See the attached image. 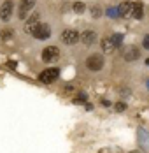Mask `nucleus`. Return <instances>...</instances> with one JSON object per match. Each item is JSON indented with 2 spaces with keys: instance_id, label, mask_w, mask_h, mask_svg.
<instances>
[{
  "instance_id": "obj_4",
  "label": "nucleus",
  "mask_w": 149,
  "mask_h": 153,
  "mask_svg": "<svg viewBox=\"0 0 149 153\" xmlns=\"http://www.w3.org/2000/svg\"><path fill=\"white\" fill-rule=\"evenodd\" d=\"M58 58H60V49L56 46H47L42 51V60L44 62H49L51 63V62H56Z\"/></svg>"
},
{
  "instance_id": "obj_8",
  "label": "nucleus",
  "mask_w": 149,
  "mask_h": 153,
  "mask_svg": "<svg viewBox=\"0 0 149 153\" xmlns=\"http://www.w3.org/2000/svg\"><path fill=\"white\" fill-rule=\"evenodd\" d=\"M33 5H35V0H21V4H19V11H18L19 18H27L28 13L33 9Z\"/></svg>"
},
{
  "instance_id": "obj_17",
  "label": "nucleus",
  "mask_w": 149,
  "mask_h": 153,
  "mask_svg": "<svg viewBox=\"0 0 149 153\" xmlns=\"http://www.w3.org/2000/svg\"><path fill=\"white\" fill-rule=\"evenodd\" d=\"M91 16H93V18H100V16H102V9H100L98 5H93V7H91Z\"/></svg>"
},
{
  "instance_id": "obj_22",
  "label": "nucleus",
  "mask_w": 149,
  "mask_h": 153,
  "mask_svg": "<svg viewBox=\"0 0 149 153\" xmlns=\"http://www.w3.org/2000/svg\"><path fill=\"white\" fill-rule=\"evenodd\" d=\"M144 48H146V49H149V33L144 37Z\"/></svg>"
},
{
  "instance_id": "obj_9",
  "label": "nucleus",
  "mask_w": 149,
  "mask_h": 153,
  "mask_svg": "<svg viewBox=\"0 0 149 153\" xmlns=\"http://www.w3.org/2000/svg\"><path fill=\"white\" fill-rule=\"evenodd\" d=\"M79 41H81L84 46H91V44H95V41H97V33L93 30H84L79 35Z\"/></svg>"
},
{
  "instance_id": "obj_16",
  "label": "nucleus",
  "mask_w": 149,
  "mask_h": 153,
  "mask_svg": "<svg viewBox=\"0 0 149 153\" xmlns=\"http://www.w3.org/2000/svg\"><path fill=\"white\" fill-rule=\"evenodd\" d=\"M84 11H86V5H84L83 2H75L74 4V13L81 14V13H84Z\"/></svg>"
},
{
  "instance_id": "obj_11",
  "label": "nucleus",
  "mask_w": 149,
  "mask_h": 153,
  "mask_svg": "<svg viewBox=\"0 0 149 153\" xmlns=\"http://www.w3.org/2000/svg\"><path fill=\"white\" fill-rule=\"evenodd\" d=\"M118 11H119V16H121V18H128V16H132L134 4H132V2H123L118 7Z\"/></svg>"
},
{
  "instance_id": "obj_15",
  "label": "nucleus",
  "mask_w": 149,
  "mask_h": 153,
  "mask_svg": "<svg viewBox=\"0 0 149 153\" xmlns=\"http://www.w3.org/2000/svg\"><path fill=\"white\" fill-rule=\"evenodd\" d=\"M111 41H112L114 48H118V46H121V42H123V35H121V33H114V35L111 37Z\"/></svg>"
},
{
  "instance_id": "obj_14",
  "label": "nucleus",
  "mask_w": 149,
  "mask_h": 153,
  "mask_svg": "<svg viewBox=\"0 0 149 153\" xmlns=\"http://www.w3.org/2000/svg\"><path fill=\"white\" fill-rule=\"evenodd\" d=\"M14 37V30L13 28H4V30L0 32V39L2 41H11Z\"/></svg>"
},
{
  "instance_id": "obj_23",
  "label": "nucleus",
  "mask_w": 149,
  "mask_h": 153,
  "mask_svg": "<svg viewBox=\"0 0 149 153\" xmlns=\"http://www.w3.org/2000/svg\"><path fill=\"white\" fill-rule=\"evenodd\" d=\"M146 63H148V65H149V58H146Z\"/></svg>"
},
{
  "instance_id": "obj_20",
  "label": "nucleus",
  "mask_w": 149,
  "mask_h": 153,
  "mask_svg": "<svg viewBox=\"0 0 149 153\" xmlns=\"http://www.w3.org/2000/svg\"><path fill=\"white\" fill-rule=\"evenodd\" d=\"M98 153H119L118 148H102Z\"/></svg>"
},
{
  "instance_id": "obj_5",
  "label": "nucleus",
  "mask_w": 149,
  "mask_h": 153,
  "mask_svg": "<svg viewBox=\"0 0 149 153\" xmlns=\"http://www.w3.org/2000/svg\"><path fill=\"white\" fill-rule=\"evenodd\" d=\"M35 39H41V41H44V39H47L49 35H51V27L49 25H46V23H39L37 25V28H35V32L32 33Z\"/></svg>"
},
{
  "instance_id": "obj_21",
  "label": "nucleus",
  "mask_w": 149,
  "mask_h": 153,
  "mask_svg": "<svg viewBox=\"0 0 149 153\" xmlns=\"http://www.w3.org/2000/svg\"><path fill=\"white\" fill-rule=\"evenodd\" d=\"M114 109H116V111H119V113H121V111H125V109H126V106H125L123 102H118V104L114 106Z\"/></svg>"
},
{
  "instance_id": "obj_13",
  "label": "nucleus",
  "mask_w": 149,
  "mask_h": 153,
  "mask_svg": "<svg viewBox=\"0 0 149 153\" xmlns=\"http://www.w3.org/2000/svg\"><path fill=\"white\" fill-rule=\"evenodd\" d=\"M132 16L137 18V19H142V16H144V7H142V4H134V11H132Z\"/></svg>"
},
{
  "instance_id": "obj_12",
  "label": "nucleus",
  "mask_w": 149,
  "mask_h": 153,
  "mask_svg": "<svg viewBox=\"0 0 149 153\" xmlns=\"http://www.w3.org/2000/svg\"><path fill=\"white\" fill-rule=\"evenodd\" d=\"M114 49H116V48H114V44H112L111 37H107V39L102 41V51H104V55H111Z\"/></svg>"
},
{
  "instance_id": "obj_6",
  "label": "nucleus",
  "mask_w": 149,
  "mask_h": 153,
  "mask_svg": "<svg viewBox=\"0 0 149 153\" xmlns=\"http://www.w3.org/2000/svg\"><path fill=\"white\" fill-rule=\"evenodd\" d=\"M61 41H63V44H67V46H74L75 42H79V33L75 30H63Z\"/></svg>"
},
{
  "instance_id": "obj_19",
  "label": "nucleus",
  "mask_w": 149,
  "mask_h": 153,
  "mask_svg": "<svg viewBox=\"0 0 149 153\" xmlns=\"http://www.w3.org/2000/svg\"><path fill=\"white\" fill-rule=\"evenodd\" d=\"M107 14L111 16V18H118V16H119V11H118V9H116V7H114V9L111 7V9L107 11Z\"/></svg>"
},
{
  "instance_id": "obj_25",
  "label": "nucleus",
  "mask_w": 149,
  "mask_h": 153,
  "mask_svg": "<svg viewBox=\"0 0 149 153\" xmlns=\"http://www.w3.org/2000/svg\"><path fill=\"white\" fill-rule=\"evenodd\" d=\"M132 153H137V152H132Z\"/></svg>"
},
{
  "instance_id": "obj_10",
  "label": "nucleus",
  "mask_w": 149,
  "mask_h": 153,
  "mask_svg": "<svg viewBox=\"0 0 149 153\" xmlns=\"http://www.w3.org/2000/svg\"><path fill=\"white\" fill-rule=\"evenodd\" d=\"M37 25H39V13H33L27 19V23H25V32L27 33H33L35 28H37Z\"/></svg>"
},
{
  "instance_id": "obj_2",
  "label": "nucleus",
  "mask_w": 149,
  "mask_h": 153,
  "mask_svg": "<svg viewBox=\"0 0 149 153\" xmlns=\"http://www.w3.org/2000/svg\"><path fill=\"white\" fill-rule=\"evenodd\" d=\"M86 67H88L89 71H93V72L100 71V69L104 67V56H102V55H91V56H88Z\"/></svg>"
},
{
  "instance_id": "obj_1",
  "label": "nucleus",
  "mask_w": 149,
  "mask_h": 153,
  "mask_svg": "<svg viewBox=\"0 0 149 153\" xmlns=\"http://www.w3.org/2000/svg\"><path fill=\"white\" fill-rule=\"evenodd\" d=\"M58 76H60V69L51 67V69H46V71H42L39 74V81L44 83V85H51V83H55V79Z\"/></svg>"
},
{
  "instance_id": "obj_24",
  "label": "nucleus",
  "mask_w": 149,
  "mask_h": 153,
  "mask_svg": "<svg viewBox=\"0 0 149 153\" xmlns=\"http://www.w3.org/2000/svg\"><path fill=\"white\" fill-rule=\"evenodd\" d=\"M148 88H149V79H148Z\"/></svg>"
},
{
  "instance_id": "obj_3",
  "label": "nucleus",
  "mask_w": 149,
  "mask_h": 153,
  "mask_svg": "<svg viewBox=\"0 0 149 153\" xmlns=\"http://www.w3.org/2000/svg\"><path fill=\"white\" fill-rule=\"evenodd\" d=\"M13 13H14V4H13V0H5V2L0 5V19H4V21L11 19Z\"/></svg>"
},
{
  "instance_id": "obj_18",
  "label": "nucleus",
  "mask_w": 149,
  "mask_h": 153,
  "mask_svg": "<svg viewBox=\"0 0 149 153\" xmlns=\"http://www.w3.org/2000/svg\"><path fill=\"white\" fill-rule=\"evenodd\" d=\"M86 100H88V97H86V95H77V99H75L74 102H75V104H86Z\"/></svg>"
},
{
  "instance_id": "obj_7",
  "label": "nucleus",
  "mask_w": 149,
  "mask_h": 153,
  "mask_svg": "<svg viewBox=\"0 0 149 153\" xmlns=\"http://www.w3.org/2000/svg\"><path fill=\"white\" fill-rule=\"evenodd\" d=\"M139 56H140V49L137 46H128V48H125V51H123V58L126 62H135Z\"/></svg>"
}]
</instances>
